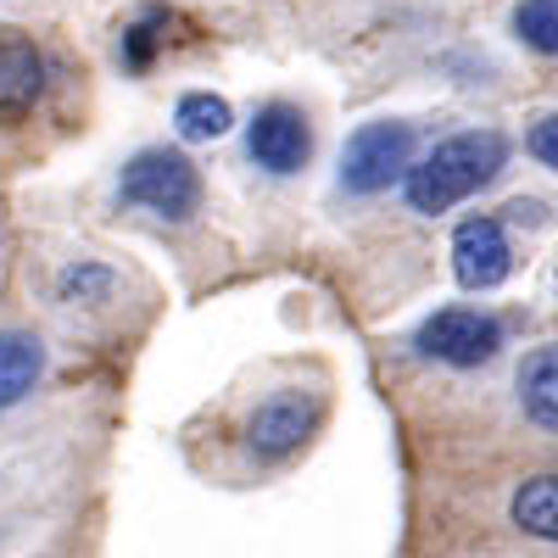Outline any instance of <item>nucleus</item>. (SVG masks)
<instances>
[{"label":"nucleus","mask_w":558,"mask_h":558,"mask_svg":"<svg viewBox=\"0 0 558 558\" xmlns=\"http://www.w3.org/2000/svg\"><path fill=\"white\" fill-rule=\"evenodd\" d=\"M508 168V140L497 129H463V134H447L441 146H430L402 179V196L413 213H452L458 202H470L475 191Z\"/></svg>","instance_id":"nucleus-1"},{"label":"nucleus","mask_w":558,"mask_h":558,"mask_svg":"<svg viewBox=\"0 0 558 558\" xmlns=\"http://www.w3.org/2000/svg\"><path fill=\"white\" fill-rule=\"evenodd\" d=\"M118 202L134 213H151L162 223H191L202 207V173L184 151L168 146H146L134 151L118 173Z\"/></svg>","instance_id":"nucleus-2"},{"label":"nucleus","mask_w":558,"mask_h":558,"mask_svg":"<svg viewBox=\"0 0 558 558\" xmlns=\"http://www.w3.org/2000/svg\"><path fill=\"white\" fill-rule=\"evenodd\" d=\"M413 168V123L402 118H375L347 134L341 146V191L347 196H380Z\"/></svg>","instance_id":"nucleus-3"},{"label":"nucleus","mask_w":558,"mask_h":558,"mask_svg":"<svg viewBox=\"0 0 558 558\" xmlns=\"http://www.w3.org/2000/svg\"><path fill=\"white\" fill-rule=\"evenodd\" d=\"M413 347L418 357L447 363V368H481L502 352V318L486 307H441L418 324Z\"/></svg>","instance_id":"nucleus-4"},{"label":"nucleus","mask_w":558,"mask_h":558,"mask_svg":"<svg viewBox=\"0 0 558 558\" xmlns=\"http://www.w3.org/2000/svg\"><path fill=\"white\" fill-rule=\"evenodd\" d=\"M318 425H324V402H318L313 391L286 386V391H268V397L246 413L241 436H246L252 458H263V463H286L291 452H302V447L313 441Z\"/></svg>","instance_id":"nucleus-5"},{"label":"nucleus","mask_w":558,"mask_h":558,"mask_svg":"<svg viewBox=\"0 0 558 558\" xmlns=\"http://www.w3.org/2000/svg\"><path fill=\"white\" fill-rule=\"evenodd\" d=\"M246 157L263 173H274V179L302 173L307 157H313V123H307V112H296L291 101L257 107L252 123H246Z\"/></svg>","instance_id":"nucleus-6"},{"label":"nucleus","mask_w":558,"mask_h":558,"mask_svg":"<svg viewBox=\"0 0 558 558\" xmlns=\"http://www.w3.org/2000/svg\"><path fill=\"white\" fill-rule=\"evenodd\" d=\"M452 274L463 291H497L514 274V246H508L502 218H463L452 229Z\"/></svg>","instance_id":"nucleus-7"},{"label":"nucleus","mask_w":558,"mask_h":558,"mask_svg":"<svg viewBox=\"0 0 558 558\" xmlns=\"http://www.w3.org/2000/svg\"><path fill=\"white\" fill-rule=\"evenodd\" d=\"M514 397H520V413L531 418L536 430L558 436V341L547 347H531L514 368Z\"/></svg>","instance_id":"nucleus-8"},{"label":"nucleus","mask_w":558,"mask_h":558,"mask_svg":"<svg viewBox=\"0 0 558 558\" xmlns=\"http://www.w3.org/2000/svg\"><path fill=\"white\" fill-rule=\"evenodd\" d=\"M45 96V57L17 28H0V112H28Z\"/></svg>","instance_id":"nucleus-9"},{"label":"nucleus","mask_w":558,"mask_h":558,"mask_svg":"<svg viewBox=\"0 0 558 558\" xmlns=\"http://www.w3.org/2000/svg\"><path fill=\"white\" fill-rule=\"evenodd\" d=\"M508 520H514V531L558 547V470L520 481L514 497H508Z\"/></svg>","instance_id":"nucleus-10"},{"label":"nucleus","mask_w":558,"mask_h":558,"mask_svg":"<svg viewBox=\"0 0 558 558\" xmlns=\"http://www.w3.org/2000/svg\"><path fill=\"white\" fill-rule=\"evenodd\" d=\"M45 375V347L28 330H0V408H17Z\"/></svg>","instance_id":"nucleus-11"},{"label":"nucleus","mask_w":558,"mask_h":558,"mask_svg":"<svg viewBox=\"0 0 558 558\" xmlns=\"http://www.w3.org/2000/svg\"><path fill=\"white\" fill-rule=\"evenodd\" d=\"M173 129H179L184 146H207V140H223L235 129V112H229V101L213 96V89H191V96H179V107H173Z\"/></svg>","instance_id":"nucleus-12"},{"label":"nucleus","mask_w":558,"mask_h":558,"mask_svg":"<svg viewBox=\"0 0 558 558\" xmlns=\"http://www.w3.org/2000/svg\"><path fill=\"white\" fill-rule=\"evenodd\" d=\"M514 39L536 57H558V0H520L514 7Z\"/></svg>","instance_id":"nucleus-13"},{"label":"nucleus","mask_w":558,"mask_h":558,"mask_svg":"<svg viewBox=\"0 0 558 558\" xmlns=\"http://www.w3.org/2000/svg\"><path fill=\"white\" fill-rule=\"evenodd\" d=\"M162 28H168V12H157V7H151V12H140V23H129V28H123V51H118V57H123V68H129V73H146V68H151L157 45L168 39Z\"/></svg>","instance_id":"nucleus-14"},{"label":"nucleus","mask_w":558,"mask_h":558,"mask_svg":"<svg viewBox=\"0 0 558 558\" xmlns=\"http://www.w3.org/2000/svg\"><path fill=\"white\" fill-rule=\"evenodd\" d=\"M112 286H118V274L101 268V263H68L57 274V296L62 302H107Z\"/></svg>","instance_id":"nucleus-15"},{"label":"nucleus","mask_w":558,"mask_h":558,"mask_svg":"<svg viewBox=\"0 0 558 558\" xmlns=\"http://www.w3.org/2000/svg\"><path fill=\"white\" fill-rule=\"evenodd\" d=\"M525 146H531V157H536L542 168H553V173H558V112H547V118L525 134Z\"/></svg>","instance_id":"nucleus-16"}]
</instances>
